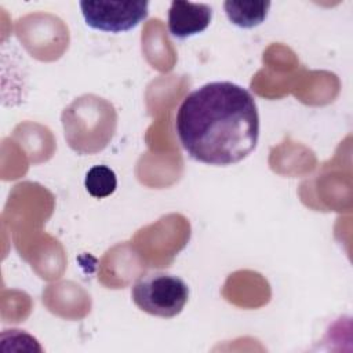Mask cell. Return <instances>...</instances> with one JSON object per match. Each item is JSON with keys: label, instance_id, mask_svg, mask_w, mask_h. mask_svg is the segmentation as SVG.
I'll return each instance as SVG.
<instances>
[{"label": "cell", "instance_id": "obj_1", "mask_svg": "<svg viewBox=\"0 0 353 353\" xmlns=\"http://www.w3.org/2000/svg\"><path fill=\"white\" fill-rule=\"evenodd\" d=\"M175 130L192 159L210 165L236 164L258 143L255 98L232 81L207 83L183 98Z\"/></svg>", "mask_w": 353, "mask_h": 353}, {"label": "cell", "instance_id": "obj_2", "mask_svg": "<svg viewBox=\"0 0 353 353\" xmlns=\"http://www.w3.org/2000/svg\"><path fill=\"white\" fill-rule=\"evenodd\" d=\"M131 296L137 307L150 316L171 319L182 312L188 299V284L167 272L142 274L132 285Z\"/></svg>", "mask_w": 353, "mask_h": 353}, {"label": "cell", "instance_id": "obj_5", "mask_svg": "<svg viewBox=\"0 0 353 353\" xmlns=\"http://www.w3.org/2000/svg\"><path fill=\"white\" fill-rule=\"evenodd\" d=\"M223 8L228 19L233 25L239 28L250 29L261 25L266 19L270 8V1L228 0L223 3Z\"/></svg>", "mask_w": 353, "mask_h": 353}, {"label": "cell", "instance_id": "obj_3", "mask_svg": "<svg viewBox=\"0 0 353 353\" xmlns=\"http://www.w3.org/2000/svg\"><path fill=\"white\" fill-rule=\"evenodd\" d=\"M81 15L85 25L92 29L121 33L138 26L149 12L148 1H80Z\"/></svg>", "mask_w": 353, "mask_h": 353}, {"label": "cell", "instance_id": "obj_4", "mask_svg": "<svg viewBox=\"0 0 353 353\" xmlns=\"http://www.w3.org/2000/svg\"><path fill=\"white\" fill-rule=\"evenodd\" d=\"M212 18V8L204 3L172 1L168 10V30L176 39L204 32Z\"/></svg>", "mask_w": 353, "mask_h": 353}, {"label": "cell", "instance_id": "obj_6", "mask_svg": "<svg viewBox=\"0 0 353 353\" xmlns=\"http://www.w3.org/2000/svg\"><path fill=\"white\" fill-rule=\"evenodd\" d=\"M84 185L88 194L95 199H103L116 190L117 178L114 171L108 165H94L88 170Z\"/></svg>", "mask_w": 353, "mask_h": 353}]
</instances>
